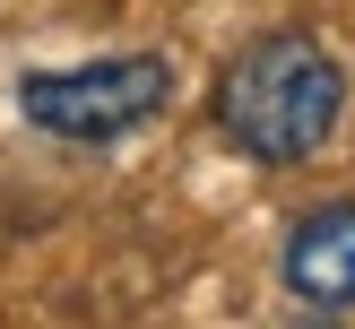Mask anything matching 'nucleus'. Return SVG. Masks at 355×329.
<instances>
[{"label": "nucleus", "mask_w": 355, "mask_h": 329, "mask_svg": "<svg viewBox=\"0 0 355 329\" xmlns=\"http://www.w3.org/2000/svg\"><path fill=\"white\" fill-rule=\"evenodd\" d=\"M165 104H173V61L165 52H104V61L26 69L17 78L26 130L61 139V148H113V139L148 130Z\"/></svg>", "instance_id": "f03ea898"}, {"label": "nucleus", "mask_w": 355, "mask_h": 329, "mask_svg": "<svg viewBox=\"0 0 355 329\" xmlns=\"http://www.w3.org/2000/svg\"><path fill=\"white\" fill-rule=\"evenodd\" d=\"M304 329H329V312H321V321H304Z\"/></svg>", "instance_id": "20e7f679"}, {"label": "nucleus", "mask_w": 355, "mask_h": 329, "mask_svg": "<svg viewBox=\"0 0 355 329\" xmlns=\"http://www.w3.org/2000/svg\"><path fill=\"white\" fill-rule=\"evenodd\" d=\"M277 277L304 312H355V199H321L295 217L286 251H277Z\"/></svg>", "instance_id": "7ed1b4c3"}, {"label": "nucleus", "mask_w": 355, "mask_h": 329, "mask_svg": "<svg viewBox=\"0 0 355 329\" xmlns=\"http://www.w3.org/2000/svg\"><path fill=\"white\" fill-rule=\"evenodd\" d=\"M208 113H217L225 148H243L252 165H304V156L329 148V130L347 113V61L321 35L277 26L217 69Z\"/></svg>", "instance_id": "f257e3e1"}]
</instances>
